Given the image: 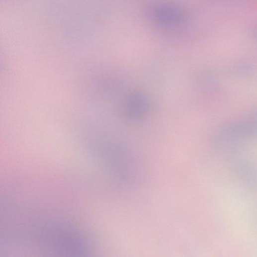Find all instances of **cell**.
Masks as SVG:
<instances>
[{"instance_id":"cell-2","label":"cell","mask_w":257,"mask_h":257,"mask_svg":"<svg viewBox=\"0 0 257 257\" xmlns=\"http://www.w3.org/2000/svg\"><path fill=\"white\" fill-rule=\"evenodd\" d=\"M129 103L126 105L127 112L130 115L138 117L143 113L145 107V100L142 97L138 95L134 96L130 99Z\"/></svg>"},{"instance_id":"cell-1","label":"cell","mask_w":257,"mask_h":257,"mask_svg":"<svg viewBox=\"0 0 257 257\" xmlns=\"http://www.w3.org/2000/svg\"><path fill=\"white\" fill-rule=\"evenodd\" d=\"M153 17L159 23L172 26L180 23L182 16L178 8L171 5H161L154 9Z\"/></svg>"}]
</instances>
